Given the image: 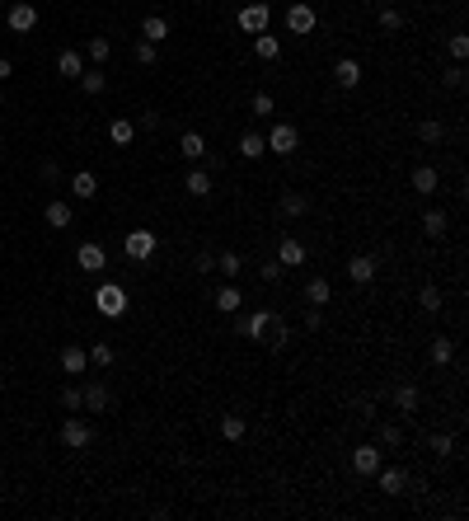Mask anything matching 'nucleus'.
I'll return each instance as SVG.
<instances>
[{"instance_id":"b1692460","label":"nucleus","mask_w":469,"mask_h":521,"mask_svg":"<svg viewBox=\"0 0 469 521\" xmlns=\"http://www.w3.org/2000/svg\"><path fill=\"white\" fill-rule=\"evenodd\" d=\"M71 193H76L80 202H90L94 193H99V179H94V174H90V169H80V174H76V179H71Z\"/></svg>"},{"instance_id":"2eb2a0df","label":"nucleus","mask_w":469,"mask_h":521,"mask_svg":"<svg viewBox=\"0 0 469 521\" xmlns=\"http://www.w3.org/2000/svg\"><path fill=\"white\" fill-rule=\"evenodd\" d=\"M47 225H52V230H66V225H76V211H71V202H62V197H57V202H47Z\"/></svg>"},{"instance_id":"a18cd8bd","label":"nucleus","mask_w":469,"mask_h":521,"mask_svg":"<svg viewBox=\"0 0 469 521\" xmlns=\"http://www.w3.org/2000/svg\"><path fill=\"white\" fill-rule=\"evenodd\" d=\"M451 52H455V57H460V62H465V57H469V38H465V33H455V38H451Z\"/></svg>"},{"instance_id":"f704fd0d","label":"nucleus","mask_w":469,"mask_h":521,"mask_svg":"<svg viewBox=\"0 0 469 521\" xmlns=\"http://www.w3.org/2000/svg\"><path fill=\"white\" fill-rule=\"evenodd\" d=\"M418 137H422V141H427V146H437L441 137H446V127H441L437 118H427V123H418Z\"/></svg>"},{"instance_id":"603ef678","label":"nucleus","mask_w":469,"mask_h":521,"mask_svg":"<svg viewBox=\"0 0 469 521\" xmlns=\"http://www.w3.org/2000/svg\"><path fill=\"white\" fill-rule=\"evenodd\" d=\"M366 5H375V0H366Z\"/></svg>"},{"instance_id":"09e8293b","label":"nucleus","mask_w":469,"mask_h":521,"mask_svg":"<svg viewBox=\"0 0 469 521\" xmlns=\"http://www.w3.org/2000/svg\"><path fill=\"white\" fill-rule=\"evenodd\" d=\"M446 85H451V90H460V85H465V71H460V66H451V71H446Z\"/></svg>"},{"instance_id":"79ce46f5","label":"nucleus","mask_w":469,"mask_h":521,"mask_svg":"<svg viewBox=\"0 0 469 521\" xmlns=\"http://www.w3.org/2000/svg\"><path fill=\"white\" fill-rule=\"evenodd\" d=\"M90 362H99V366H113V347H108V343H94V347H90Z\"/></svg>"},{"instance_id":"a211bd4d","label":"nucleus","mask_w":469,"mask_h":521,"mask_svg":"<svg viewBox=\"0 0 469 521\" xmlns=\"http://www.w3.org/2000/svg\"><path fill=\"white\" fill-rule=\"evenodd\" d=\"M164 38H169V19H160V15L141 19V43H164Z\"/></svg>"},{"instance_id":"4468645a","label":"nucleus","mask_w":469,"mask_h":521,"mask_svg":"<svg viewBox=\"0 0 469 521\" xmlns=\"http://www.w3.org/2000/svg\"><path fill=\"white\" fill-rule=\"evenodd\" d=\"M277 263H281V268H300V263H305V244L286 235V239L277 244Z\"/></svg>"},{"instance_id":"c85d7f7f","label":"nucleus","mask_w":469,"mask_h":521,"mask_svg":"<svg viewBox=\"0 0 469 521\" xmlns=\"http://www.w3.org/2000/svg\"><path fill=\"white\" fill-rule=\"evenodd\" d=\"M446 225H451V221H446V211H427V216H422V235L441 239V235H446Z\"/></svg>"},{"instance_id":"7ed1b4c3","label":"nucleus","mask_w":469,"mask_h":521,"mask_svg":"<svg viewBox=\"0 0 469 521\" xmlns=\"http://www.w3.org/2000/svg\"><path fill=\"white\" fill-rule=\"evenodd\" d=\"M90 442H94V427L85 423V418H66L62 423V446L66 451H85Z\"/></svg>"},{"instance_id":"423d86ee","label":"nucleus","mask_w":469,"mask_h":521,"mask_svg":"<svg viewBox=\"0 0 469 521\" xmlns=\"http://www.w3.org/2000/svg\"><path fill=\"white\" fill-rule=\"evenodd\" d=\"M314 24H319V15H314V5H305V0H296V5L286 10V29L296 33V38L314 33Z\"/></svg>"},{"instance_id":"ddd939ff","label":"nucleus","mask_w":469,"mask_h":521,"mask_svg":"<svg viewBox=\"0 0 469 521\" xmlns=\"http://www.w3.org/2000/svg\"><path fill=\"white\" fill-rule=\"evenodd\" d=\"M328 300H333V286H328V277H310V282H305V305L324 310Z\"/></svg>"},{"instance_id":"6e6552de","label":"nucleus","mask_w":469,"mask_h":521,"mask_svg":"<svg viewBox=\"0 0 469 521\" xmlns=\"http://www.w3.org/2000/svg\"><path fill=\"white\" fill-rule=\"evenodd\" d=\"M104 263H108V253H104V244H80L76 249V268L80 272H104Z\"/></svg>"},{"instance_id":"20e7f679","label":"nucleus","mask_w":469,"mask_h":521,"mask_svg":"<svg viewBox=\"0 0 469 521\" xmlns=\"http://www.w3.org/2000/svg\"><path fill=\"white\" fill-rule=\"evenodd\" d=\"M263 141H267V151H272V155H291V151L300 146V132H296L291 123H277V127H272V132L263 137Z\"/></svg>"},{"instance_id":"f8f14e48","label":"nucleus","mask_w":469,"mask_h":521,"mask_svg":"<svg viewBox=\"0 0 469 521\" xmlns=\"http://www.w3.org/2000/svg\"><path fill=\"white\" fill-rule=\"evenodd\" d=\"M352 470L371 479V474L380 470V446H371V442H366V446H357V451H352Z\"/></svg>"},{"instance_id":"a19ab883","label":"nucleus","mask_w":469,"mask_h":521,"mask_svg":"<svg viewBox=\"0 0 469 521\" xmlns=\"http://www.w3.org/2000/svg\"><path fill=\"white\" fill-rule=\"evenodd\" d=\"M380 446H404V427L385 423V427H380Z\"/></svg>"},{"instance_id":"cd10ccee","label":"nucleus","mask_w":469,"mask_h":521,"mask_svg":"<svg viewBox=\"0 0 469 521\" xmlns=\"http://www.w3.org/2000/svg\"><path fill=\"white\" fill-rule=\"evenodd\" d=\"M394 404H399V413H418V404H422L418 385H399V390H394Z\"/></svg>"},{"instance_id":"4be33fe9","label":"nucleus","mask_w":469,"mask_h":521,"mask_svg":"<svg viewBox=\"0 0 469 521\" xmlns=\"http://www.w3.org/2000/svg\"><path fill=\"white\" fill-rule=\"evenodd\" d=\"M80 395H85V409H94V413H104V409L113 404V395L104 390V385H99V380H94V385H85Z\"/></svg>"},{"instance_id":"8fccbe9b","label":"nucleus","mask_w":469,"mask_h":521,"mask_svg":"<svg viewBox=\"0 0 469 521\" xmlns=\"http://www.w3.org/2000/svg\"><path fill=\"white\" fill-rule=\"evenodd\" d=\"M305 329H310V333H314V329H324V315H319L314 305H310V315H305Z\"/></svg>"},{"instance_id":"412c9836","label":"nucleus","mask_w":469,"mask_h":521,"mask_svg":"<svg viewBox=\"0 0 469 521\" xmlns=\"http://www.w3.org/2000/svg\"><path fill=\"white\" fill-rule=\"evenodd\" d=\"M57 71H62L66 80H80V76H85V57H80V52H71V48H66L62 57H57Z\"/></svg>"},{"instance_id":"dca6fc26","label":"nucleus","mask_w":469,"mask_h":521,"mask_svg":"<svg viewBox=\"0 0 469 521\" xmlns=\"http://www.w3.org/2000/svg\"><path fill=\"white\" fill-rule=\"evenodd\" d=\"M85 366H90V352H85V347H76V343H66V347H62V371H66V376H80Z\"/></svg>"},{"instance_id":"2f4dec72","label":"nucleus","mask_w":469,"mask_h":521,"mask_svg":"<svg viewBox=\"0 0 469 521\" xmlns=\"http://www.w3.org/2000/svg\"><path fill=\"white\" fill-rule=\"evenodd\" d=\"M80 90H85V95H104V90H108V76H104V71H85V76H80Z\"/></svg>"},{"instance_id":"aec40b11","label":"nucleus","mask_w":469,"mask_h":521,"mask_svg":"<svg viewBox=\"0 0 469 521\" xmlns=\"http://www.w3.org/2000/svg\"><path fill=\"white\" fill-rule=\"evenodd\" d=\"M253 57H258V62H277L281 43L272 38V33H253Z\"/></svg>"},{"instance_id":"f257e3e1","label":"nucleus","mask_w":469,"mask_h":521,"mask_svg":"<svg viewBox=\"0 0 469 521\" xmlns=\"http://www.w3.org/2000/svg\"><path fill=\"white\" fill-rule=\"evenodd\" d=\"M94 310H99L104 319L127 315V291L118 282H99V291H94Z\"/></svg>"},{"instance_id":"f03ea898","label":"nucleus","mask_w":469,"mask_h":521,"mask_svg":"<svg viewBox=\"0 0 469 521\" xmlns=\"http://www.w3.org/2000/svg\"><path fill=\"white\" fill-rule=\"evenodd\" d=\"M122 249H127V258H132V263H146V258L155 253V230H146V225H141V230H127Z\"/></svg>"},{"instance_id":"c03bdc74","label":"nucleus","mask_w":469,"mask_h":521,"mask_svg":"<svg viewBox=\"0 0 469 521\" xmlns=\"http://www.w3.org/2000/svg\"><path fill=\"white\" fill-rule=\"evenodd\" d=\"M272 113V95H253V118H267Z\"/></svg>"},{"instance_id":"49530a36","label":"nucleus","mask_w":469,"mask_h":521,"mask_svg":"<svg viewBox=\"0 0 469 521\" xmlns=\"http://www.w3.org/2000/svg\"><path fill=\"white\" fill-rule=\"evenodd\" d=\"M432 451H437V456H451V451H455V442H451V437H441V432H437V437H432Z\"/></svg>"},{"instance_id":"9b49d317","label":"nucleus","mask_w":469,"mask_h":521,"mask_svg":"<svg viewBox=\"0 0 469 521\" xmlns=\"http://www.w3.org/2000/svg\"><path fill=\"white\" fill-rule=\"evenodd\" d=\"M361 76H366V71H361V62H357V57H343V62H333V80H338L343 90H357V85H361Z\"/></svg>"},{"instance_id":"ea45409f","label":"nucleus","mask_w":469,"mask_h":521,"mask_svg":"<svg viewBox=\"0 0 469 521\" xmlns=\"http://www.w3.org/2000/svg\"><path fill=\"white\" fill-rule=\"evenodd\" d=\"M404 29V15L399 10H380V33H399Z\"/></svg>"},{"instance_id":"6ab92c4d","label":"nucleus","mask_w":469,"mask_h":521,"mask_svg":"<svg viewBox=\"0 0 469 521\" xmlns=\"http://www.w3.org/2000/svg\"><path fill=\"white\" fill-rule=\"evenodd\" d=\"M375 474H380V493H390V498H399V493L408 489V474L394 470V465H390V470H375Z\"/></svg>"},{"instance_id":"de8ad7c7","label":"nucleus","mask_w":469,"mask_h":521,"mask_svg":"<svg viewBox=\"0 0 469 521\" xmlns=\"http://www.w3.org/2000/svg\"><path fill=\"white\" fill-rule=\"evenodd\" d=\"M258 272H263V282H277V277H281V272H286V268H281L277 258H272V263H263V268H258Z\"/></svg>"},{"instance_id":"393cba45","label":"nucleus","mask_w":469,"mask_h":521,"mask_svg":"<svg viewBox=\"0 0 469 521\" xmlns=\"http://www.w3.org/2000/svg\"><path fill=\"white\" fill-rule=\"evenodd\" d=\"M178 155H183V160H202L206 155V141L197 137V132H183V137H178Z\"/></svg>"},{"instance_id":"a878e982","label":"nucleus","mask_w":469,"mask_h":521,"mask_svg":"<svg viewBox=\"0 0 469 521\" xmlns=\"http://www.w3.org/2000/svg\"><path fill=\"white\" fill-rule=\"evenodd\" d=\"M239 305H244V296H239V286H220L216 291V310H225V315H234V310H239Z\"/></svg>"},{"instance_id":"c9c22d12","label":"nucleus","mask_w":469,"mask_h":521,"mask_svg":"<svg viewBox=\"0 0 469 521\" xmlns=\"http://www.w3.org/2000/svg\"><path fill=\"white\" fill-rule=\"evenodd\" d=\"M108 137H113V146H127V141H132V137H136V127L127 123V118H118V123L108 127Z\"/></svg>"},{"instance_id":"9d476101","label":"nucleus","mask_w":469,"mask_h":521,"mask_svg":"<svg viewBox=\"0 0 469 521\" xmlns=\"http://www.w3.org/2000/svg\"><path fill=\"white\" fill-rule=\"evenodd\" d=\"M408 188L418 193V197H432V193L441 188V174L432 169V165H418V169H413V179H408Z\"/></svg>"},{"instance_id":"7c9ffc66","label":"nucleus","mask_w":469,"mask_h":521,"mask_svg":"<svg viewBox=\"0 0 469 521\" xmlns=\"http://www.w3.org/2000/svg\"><path fill=\"white\" fill-rule=\"evenodd\" d=\"M281 211H286V216H305V211H310V197H305V193H281Z\"/></svg>"},{"instance_id":"e433bc0d","label":"nucleus","mask_w":469,"mask_h":521,"mask_svg":"<svg viewBox=\"0 0 469 521\" xmlns=\"http://www.w3.org/2000/svg\"><path fill=\"white\" fill-rule=\"evenodd\" d=\"M418 305L427 310V315H437V310H441V291H437V286H422V291H418Z\"/></svg>"},{"instance_id":"c756f323","label":"nucleus","mask_w":469,"mask_h":521,"mask_svg":"<svg viewBox=\"0 0 469 521\" xmlns=\"http://www.w3.org/2000/svg\"><path fill=\"white\" fill-rule=\"evenodd\" d=\"M216 268L225 272V277H239V272H244V258H239L234 249H220L216 253Z\"/></svg>"},{"instance_id":"864d4df0","label":"nucleus","mask_w":469,"mask_h":521,"mask_svg":"<svg viewBox=\"0 0 469 521\" xmlns=\"http://www.w3.org/2000/svg\"><path fill=\"white\" fill-rule=\"evenodd\" d=\"M0 104H5V99H0Z\"/></svg>"},{"instance_id":"0eeeda50","label":"nucleus","mask_w":469,"mask_h":521,"mask_svg":"<svg viewBox=\"0 0 469 521\" xmlns=\"http://www.w3.org/2000/svg\"><path fill=\"white\" fill-rule=\"evenodd\" d=\"M267 19H272V10H267L263 0H253V5L239 10V29L244 33H267Z\"/></svg>"},{"instance_id":"4c0bfd02","label":"nucleus","mask_w":469,"mask_h":521,"mask_svg":"<svg viewBox=\"0 0 469 521\" xmlns=\"http://www.w3.org/2000/svg\"><path fill=\"white\" fill-rule=\"evenodd\" d=\"M62 409H66V413H80V409H85V395H80L76 385H66V390H62Z\"/></svg>"},{"instance_id":"bb28decb","label":"nucleus","mask_w":469,"mask_h":521,"mask_svg":"<svg viewBox=\"0 0 469 521\" xmlns=\"http://www.w3.org/2000/svg\"><path fill=\"white\" fill-rule=\"evenodd\" d=\"M239 155H244V160H258V155H267V141L258 137V132H244V137H239Z\"/></svg>"},{"instance_id":"473e14b6","label":"nucleus","mask_w":469,"mask_h":521,"mask_svg":"<svg viewBox=\"0 0 469 521\" xmlns=\"http://www.w3.org/2000/svg\"><path fill=\"white\" fill-rule=\"evenodd\" d=\"M220 437H225V442H239V437H244V418H239V413H225V418H220Z\"/></svg>"},{"instance_id":"37998d69","label":"nucleus","mask_w":469,"mask_h":521,"mask_svg":"<svg viewBox=\"0 0 469 521\" xmlns=\"http://www.w3.org/2000/svg\"><path fill=\"white\" fill-rule=\"evenodd\" d=\"M136 62L141 66H155V43H141V38H136Z\"/></svg>"},{"instance_id":"f3484780","label":"nucleus","mask_w":469,"mask_h":521,"mask_svg":"<svg viewBox=\"0 0 469 521\" xmlns=\"http://www.w3.org/2000/svg\"><path fill=\"white\" fill-rule=\"evenodd\" d=\"M347 277H352V282H371L375 277V253H357V258H352V263H347Z\"/></svg>"},{"instance_id":"3c124183","label":"nucleus","mask_w":469,"mask_h":521,"mask_svg":"<svg viewBox=\"0 0 469 521\" xmlns=\"http://www.w3.org/2000/svg\"><path fill=\"white\" fill-rule=\"evenodd\" d=\"M10 71H15V66H10V57H0V80L10 76Z\"/></svg>"},{"instance_id":"5701e85b","label":"nucleus","mask_w":469,"mask_h":521,"mask_svg":"<svg viewBox=\"0 0 469 521\" xmlns=\"http://www.w3.org/2000/svg\"><path fill=\"white\" fill-rule=\"evenodd\" d=\"M183 193H188V197H206V193H211V174H206V169H192V174L183 179Z\"/></svg>"},{"instance_id":"58836bf2","label":"nucleus","mask_w":469,"mask_h":521,"mask_svg":"<svg viewBox=\"0 0 469 521\" xmlns=\"http://www.w3.org/2000/svg\"><path fill=\"white\" fill-rule=\"evenodd\" d=\"M85 52H90V62H108L113 43H108V38H90V48H85Z\"/></svg>"},{"instance_id":"39448f33","label":"nucleus","mask_w":469,"mask_h":521,"mask_svg":"<svg viewBox=\"0 0 469 521\" xmlns=\"http://www.w3.org/2000/svg\"><path fill=\"white\" fill-rule=\"evenodd\" d=\"M5 24H10L15 33H33L38 29V5H33V0H15L10 15H5Z\"/></svg>"},{"instance_id":"72a5a7b5","label":"nucleus","mask_w":469,"mask_h":521,"mask_svg":"<svg viewBox=\"0 0 469 521\" xmlns=\"http://www.w3.org/2000/svg\"><path fill=\"white\" fill-rule=\"evenodd\" d=\"M451 357H455V343H451V338H441V333H437V338H432V362H437V366H446V362H451Z\"/></svg>"},{"instance_id":"1a4fd4ad","label":"nucleus","mask_w":469,"mask_h":521,"mask_svg":"<svg viewBox=\"0 0 469 521\" xmlns=\"http://www.w3.org/2000/svg\"><path fill=\"white\" fill-rule=\"evenodd\" d=\"M239 338H263L267 329H272V310H253V315H239Z\"/></svg>"}]
</instances>
